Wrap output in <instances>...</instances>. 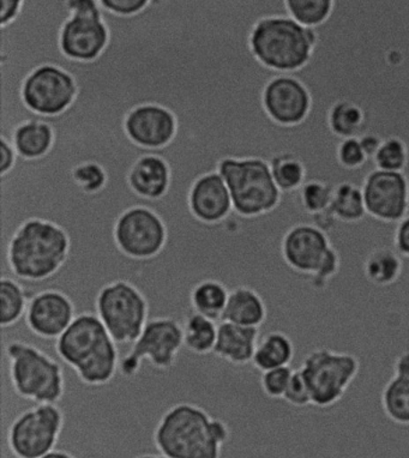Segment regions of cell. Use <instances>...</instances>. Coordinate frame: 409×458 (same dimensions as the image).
Listing matches in <instances>:
<instances>
[{"mask_svg": "<svg viewBox=\"0 0 409 458\" xmlns=\"http://www.w3.org/2000/svg\"><path fill=\"white\" fill-rule=\"evenodd\" d=\"M231 438L225 421L186 403L166 411L153 431L155 446L167 458H222Z\"/></svg>", "mask_w": 409, "mask_h": 458, "instance_id": "6da1fadb", "label": "cell"}, {"mask_svg": "<svg viewBox=\"0 0 409 458\" xmlns=\"http://www.w3.org/2000/svg\"><path fill=\"white\" fill-rule=\"evenodd\" d=\"M69 255L70 238L64 229L52 222L30 220L2 250L3 267L21 282L42 284L62 270Z\"/></svg>", "mask_w": 409, "mask_h": 458, "instance_id": "7a4b0ae2", "label": "cell"}, {"mask_svg": "<svg viewBox=\"0 0 409 458\" xmlns=\"http://www.w3.org/2000/svg\"><path fill=\"white\" fill-rule=\"evenodd\" d=\"M58 357L87 386H105L119 371L118 348L97 313L77 315L69 329L56 340Z\"/></svg>", "mask_w": 409, "mask_h": 458, "instance_id": "3957f363", "label": "cell"}, {"mask_svg": "<svg viewBox=\"0 0 409 458\" xmlns=\"http://www.w3.org/2000/svg\"><path fill=\"white\" fill-rule=\"evenodd\" d=\"M319 38L317 30L302 27L288 15L268 16L253 28L250 47L266 68L294 73L311 62Z\"/></svg>", "mask_w": 409, "mask_h": 458, "instance_id": "277c9868", "label": "cell"}, {"mask_svg": "<svg viewBox=\"0 0 409 458\" xmlns=\"http://www.w3.org/2000/svg\"><path fill=\"white\" fill-rule=\"evenodd\" d=\"M9 377L17 396L35 404H58L65 394L62 365L23 341L9 342L5 347Z\"/></svg>", "mask_w": 409, "mask_h": 458, "instance_id": "5b68a950", "label": "cell"}, {"mask_svg": "<svg viewBox=\"0 0 409 458\" xmlns=\"http://www.w3.org/2000/svg\"><path fill=\"white\" fill-rule=\"evenodd\" d=\"M218 174L231 193L233 209L242 216L270 213L280 203L281 191L275 184L269 164L262 158H227L221 162Z\"/></svg>", "mask_w": 409, "mask_h": 458, "instance_id": "8992f818", "label": "cell"}, {"mask_svg": "<svg viewBox=\"0 0 409 458\" xmlns=\"http://www.w3.org/2000/svg\"><path fill=\"white\" fill-rule=\"evenodd\" d=\"M95 309L116 344H132L142 334L149 316L146 295L126 278H115L102 284Z\"/></svg>", "mask_w": 409, "mask_h": 458, "instance_id": "52a82bcc", "label": "cell"}, {"mask_svg": "<svg viewBox=\"0 0 409 458\" xmlns=\"http://www.w3.org/2000/svg\"><path fill=\"white\" fill-rule=\"evenodd\" d=\"M301 372L311 394L312 406L328 408L340 403L361 371L354 354L317 348L310 352Z\"/></svg>", "mask_w": 409, "mask_h": 458, "instance_id": "ba28073f", "label": "cell"}, {"mask_svg": "<svg viewBox=\"0 0 409 458\" xmlns=\"http://www.w3.org/2000/svg\"><path fill=\"white\" fill-rule=\"evenodd\" d=\"M64 429L58 404H35L13 419L4 443L17 458H41L56 449Z\"/></svg>", "mask_w": 409, "mask_h": 458, "instance_id": "9c48e42d", "label": "cell"}, {"mask_svg": "<svg viewBox=\"0 0 409 458\" xmlns=\"http://www.w3.org/2000/svg\"><path fill=\"white\" fill-rule=\"evenodd\" d=\"M183 347V326L177 319L158 317L148 320L132 350L121 359L119 373L125 378H132L139 373L143 360L149 361L158 371H168L175 365Z\"/></svg>", "mask_w": 409, "mask_h": 458, "instance_id": "30bf717a", "label": "cell"}, {"mask_svg": "<svg viewBox=\"0 0 409 458\" xmlns=\"http://www.w3.org/2000/svg\"><path fill=\"white\" fill-rule=\"evenodd\" d=\"M68 5L73 15L62 30V51L73 61L93 62L105 51L109 38L98 0H68Z\"/></svg>", "mask_w": 409, "mask_h": 458, "instance_id": "8fae6325", "label": "cell"}, {"mask_svg": "<svg viewBox=\"0 0 409 458\" xmlns=\"http://www.w3.org/2000/svg\"><path fill=\"white\" fill-rule=\"evenodd\" d=\"M116 248L136 260L157 257L167 242V229L157 214L146 208H133L123 214L115 227Z\"/></svg>", "mask_w": 409, "mask_h": 458, "instance_id": "7c38bea8", "label": "cell"}, {"mask_svg": "<svg viewBox=\"0 0 409 458\" xmlns=\"http://www.w3.org/2000/svg\"><path fill=\"white\" fill-rule=\"evenodd\" d=\"M280 251L289 270L310 278L320 273L337 248L322 229L311 224H299L285 232Z\"/></svg>", "mask_w": 409, "mask_h": 458, "instance_id": "4fadbf2b", "label": "cell"}, {"mask_svg": "<svg viewBox=\"0 0 409 458\" xmlns=\"http://www.w3.org/2000/svg\"><path fill=\"white\" fill-rule=\"evenodd\" d=\"M77 86L72 77L56 66L44 65L23 84L24 104L31 112L48 117L62 114L75 101Z\"/></svg>", "mask_w": 409, "mask_h": 458, "instance_id": "5bb4252c", "label": "cell"}, {"mask_svg": "<svg viewBox=\"0 0 409 458\" xmlns=\"http://www.w3.org/2000/svg\"><path fill=\"white\" fill-rule=\"evenodd\" d=\"M366 214L384 224H398L409 214V182L405 172L373 169L362 184Z\"/></svg>", "mask_w": 409, "mask_h": 458, "instance_id": "9a60e30c", "label": "cell"}, {"mask_svg": "<svg viewBox=\"0 0 409 458\" xmlns=\"http://www.w3.org/2000/svg\"><path fill=\"white\" fill-rule=\"evenodd\" d=\"M263 106L277 124L287 128L298 126L311 112V91L294 73H278L264 89Z\"/></svg>", "mask_w": 409, "mask_h": 458, "instance_id": "2e32d148", "label": "cell"}, {"mask_svg": "<svg viewBox=\"0 0 409 458\" xmlns=\"http://www.w3.org/2000/svg\"><path fill=\"white\" fill-rule=\"evenodd\" d=\"M76 309L69 295L48 288L34 294L26 313L28 329L44 340H58L76 318Z\"/></svg>", "mask_w": 409, "mask_h": 458, "instance_id": "e0dca14e", "label": "cell"}, {"mask_svg": "<svg viewBox=\"0 0 409 458\" xmlns=\"http://www.w3.org/2000/svg\"><path fill=\"white\" fill-rule=\"evenodd\" d=\"M125 130L130 139L139 146L158 149L171 142L177 130V122L167 109L146 105L130 112Z\"/></svg>", "mask_w": 409, "mask_h": 458, "instance_id": "ac0fdd59", "label": "cell"}, {"mask_svg": "<svg viewBox=\"0 0 409 458\" xmlns=\"http://www.w3.org/2000/svg\"><path fill=\"white\" fill-rule=\"evenodd\" d=\"M192 214L206 224L224 220L233 209L231 193L220 174L204 175L195 182L190 196Z\"/></svg>", "mask_w": 409, "mask_h": 458, "instance_id": "d6986e66", "label": "cell"}, {"mask_svg": "<svg viewBox=\"0 0 409 458\" xmlns=\"http://www.w3.org/2000/svg\"><path fill=\"white\" fill-rule=\"evenodd\" d=\"M260 338V329L257 327L221 322L217 327V344L213 354L232 365L252 364Z\"/></svg>", "mask_w": 409, "mask_h": 458, "instance_id": "ffe728a7", "label": "cell"}, {"mask_svg": "<svg viewBox=\"0 0 409 458\" xmlns=\"http://www.w3.org/2000/svg\"><path fill=\"white\" fill-rule=\"evenodd\" d=\"M267 317V305L262 295L249 285H238L229 293L221 322L260 329Z\"/></svg>", "mask_w": 409, "mask_h": 458, "instance_id": "44dd1931", "label": "cell"}, {"mask_svg": "<svg viewBox=\"0 0 409 458\" xmlns=\"http://www.w3.org/2000/svg\"><path fill=\"white\" fill-rule=\"evenodd\" d=\"M129 182L137 195L149 199H160L169 186L168 165L160 157H142L130 172Z\"/></svg>", "mask_w": 409, "mask_h": 458, "instance_id": "7402d4cb", "label": "cell"}, {"mask_svg": "<svg viewBox=\"0 0 409 458\" xmlns=\"http://www.w3.org/2000/svg\"><path fill=\"white\" fill-rule=\"evenodd\" d=\"M405 270V259L393 245L372 249L362 260V275L375 287H389L396 284Z\"/></svg>", "mask_w": 409, "mask_h": 458, "instance_id": "603a6c76", "label": "cell"}, {"mask_svg": "<svg viewBox=\"0 0 409 458\" xmlns=\"http://www.w3.org/2000/svg\"><path fill=\"white\" fill-rule=\"evenodd\" d=\"M229 293L231 291L224 281L211 277L200 278L190 291V305L193 312L217 322L224 315Z\"/></svg>", "mask_w": 409, "mask_h": 458, "instance_id": "cb8c5ba5", "label": "cell"}, {"mask_svg": "<svg viewBox=\"0 0 409 458\" xmlns=\"http://www.w3.org/2000/svg\"><path fill=\"white\" fill-rule=\"evenodd\" d=\"M294 341L282 331H270L260 338L252 365L260 372L287 368L294 359Z\"/></svg>", "mask_w": 409, "mask_h": 458, "instance_id": "d4e9b609", "label": "cell"}, {"mask_svg": "<svg viewBox=\"0 0 409 458\" xmlns=\"http://www.w3.org/2000/svg\"><path fill=\"white\" fill-rule=\"evenodd\" d=\"M31 292L17 278L3 275L0 280V324L3 329L12 327L26 316Z\"/></svg>", "mask_w": 409, "mask_h": 458, "instance_id": "484cf974", "label": "cell"}, {"mask_svg": "<svg viewBox=\"0 0 409 458\" xmlns=\"http://www.w3.org/2000/svg\"><path fill=\"white\" fill-rule=\"evenodd\" d=\"M55 132L51 126L40 122H28L16 130L13 148L28 160L45 157L51 150Z\"/></svg>", "mask_w": 409, "mask_h": 458, "instance_id": "4316f807", "label": "cell"}, {"mask_svg": "<svg viewBox=\"0 0 409 458\" xmlns=\"http://www.w3.org/2000/svg\"><path fill=\"white\" fill-rule=\"evenodd\" d=\"M362 188L354 182H342L335 186L329 209L337 220L357 224L368 216Z\"/></svg>", "mask_w": 409, "mask_h": 458, "instance_id": "83f0119b", "label": "cell"}, {"mask_svg": "<svg viewBox=\"0 0 409 458\" xmlns=\"http://www.w3.org/2000/svg\"><path fill=\"white\" fill-rule=\"evenodd\" d=\"M218 324L199 313H190L183 324L186 350L197 355L211 354L217 344Z\"/></svg>", "mask_w": 409, "mask_h": 458, "instance_id": "f1b7e54d", "label": "cell"}, {"mask_svg": "<svg viewBox=\"0 0 409 458\" xmlns=\"http://www.w3.org/2000/svg\"><path fill=\"white\" fill-rule=\"evenodd\" d=\"M380 403L394 424L409 426V377H395L384 386Z\"/></svg>", "mask_w": 409, "mask_h": 458, "instance_id": "f546056e", "label": "cell"}, {"mask_svg": "<svg viewBox=\"0 0 409 458\" xmlns=\"http://www.w3.org/2000/svg\"><path fill=\"white\" fill-rule=\"evenodd\" d=\"M285 12L301 26L317 30L333 15L335 0H285Z\"/></svg>", "mask_w": 409, "mask_h": 458, "instance_id": "4dcf8cb0", "label": "cell"}, {"mask_svg": "<svg viewBox=\"0 0 409 458\" xmlns=\"http://www.w3.org/2000/svg\"><path fill=\"white\" fill-rule=\"evenodd\" d=\"M408 147L397 135H390L383 140L373 162L376 169L383 172H405L408 164Z\"/></svg>", "mask_w": 409, "mask_h": 458, "instance_id": "1f68e13d", "label": "cell"}, {"mask_svg": "<svg viewBox=\"0 0 409 458\" xmlns=\"http://www.w3.org/2000/svg\"><path fill=\"white\" fill-rule=\"evenodd\" d=\"M294 372L291 366L262 372L260 383L263 394L269 398H273V400L284 398L288 384L291 382L292 376H294Z\"/></svg>", "mask_w": 409, "mask_h": 458, "instance_id": "d6a6232c", "label": "cell"}, {"mask_svg": "<svg viewBox=\"0 0 409 458\" xmlns=\"http://www.w3.org/2000/svg\"><path fill=\"white\" fill-rule=\"evenodd\" d=\"M337 161L348 171H357L370 161L362 150L359 139L342 140L337 147Z\"/></svg>", "mask_w": 409, "mask_h": 458, "instance_id": "836d02e7", "label": "cell"}, {"mask_svg": "<svg viewBox=\"0 0 409 458\" xmlns=\"http://www.w3.org/2000/svg\"><path fill=\"white\" fill-rule=\"evenodd\" d=\"M72 175L73 179L82 186L84 191L89 193L100 191L106 184L104 168L93 162L79 165L73 169Z\"/></svg>", "mask_w": 409, "mask_h": 458, "instance_id": "e575fe53", "label": "cell"}, {"mask_svg": "<svg viewBox=\"0 0 409 458\" xmlns=\"http://www.w3.org/2000/svg\"><path fill=\"white\" fill-rule=\"evenodd\" d=\"M282 400L287 403L289 406L297 408H305L312 404L311 394H310L308 384H306L301 369H295L294 372Z\"/></svg>", "mask_w": 409, "mask_h": 458, "instance_id": "d590c367", "label": "cell"}, {"mask_svg": "<svg viewBox=\"0 0 409 458\" xmlns=\"http://www.w3.org/2000/svg\"><path fill=\"white\" fill-rule=\"evenodd\" d=\"M102 8L119 16H133L142 12L149 0H98Z\"/></svg>", "mask_w": 409, "mask_h": 458, "instance_id": "8d00e7d4", "label": "cell"}, {"mask_svg": "<svg viewBox=\"0 0 409 458\" xmlns=\"http://www.w3.org/2000/svg\"><path fill=\"white\" fill-rule=\"evenodd\" d=\"M393 246L402 259H409V214L398 222L395 229Z\"/></svg>", "mask_w": 409, "mask_h": 458, "instance_id": "74e56055", "label": "cell"}, {"mask_svg": "<svg viewBox=\"0 0 409 458\" xmlns=\"http://www.w3.org/2000/svg\"><path fill=\"white\" fill-rule=\"evenodd\" d=\"M22 0H0V27L8 26L19 16Z\"/></svg>", "mask_w": 409, "mask_h": 458, "instance_id": "f35d334b", "label": "cell"}, {"mask_svg": "<svg viewBox=\"0 0 409 458\" xmlns=\"http://www.w3.org/2000/svg\"><path fill=\"white\" fill-rule=\"evenodd\" d=\"M16 161V150L13 144L0 139V175L12 171Z\"/></svg>", "mask_w": 409, "mask_h": 458, "instance_id": "ab89813d", "label": "cell"}, {"mask_svg": "<svg viewBox=\"0 0 409 458\" xmlns=\"http://www.w3.org/2000/svg\"><path fill=\"white\" fill-rule=\"evenodd\" d=\"M393 372L395 377H409V351L397 355L394 361Z\"/></svg>", "mask_w": 409, "mask_h": 458, "instance_id": "60d3db41", "label": "cell"}, {"mask_svg": "<svg viewBox=\"0 0 409 458\" xmlns=\"http://www.w3.org/2000/svg\"><path fill=\"white\" fill-rule=\"evenodd\" d=\"M41 458H76L73 456L72 453H69V451L63 450V449H55L51 451V453L46 454V456Z\"/></svg>", "mask_w": 409, "mask_h": 458, "instance_id": "b9f144b4", "label": "cell"}, {"mask_svg": "<svg viewBox=\"0 0 409 458\" xmlns=\"http://www.w3.org/2000/svg\"><path fill=\"white\" fill-rule=\"evenodd\" d=\"M135 458H167V457L162 456V454H140V456H137Z\"/></svg>", "mask_w": 409, "mask_h": 458, "instance_id": "7bdbcfd3", "label": "cell"}]
</instances>
